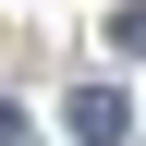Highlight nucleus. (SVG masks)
Here are the masks:
<instances>
[{
    "label": "nucleus",
    "mask_w": 146,
    "mask_h": 146,
    "mask_svg": "<svg viewBox=\"0 0 146 146\" xmlns=\"http://www.w3.org/2000/svg\"><path fill=\"white\" fill-rule=\"evenodd\" d=\"M73 134H85V146H122V134H134L122 85H73Z\"/></svg>",
    "instance_id": "f257e3e1"
},
{
    "label": "nucleus",
    "mask_w": 146,
    "mask_h": 146,
    "mask_svg": "<svg viewBox=\"0 0 146 146\" xmlns=\"http://www.w3.org/2000/svg\"><path fill=\"white\" fill-rule=\"evenodd\" d=\"M0 146H25V110H12V98H0Z\"/></svg>",
    "instance_id": "f03ea898"
}]
</instances>
